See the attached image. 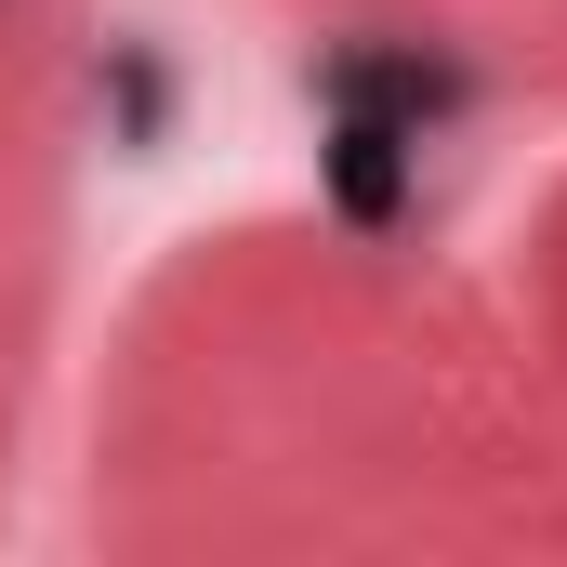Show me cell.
<instances>
[{
	"mask_svg": "<svg viewBox=\"0 0 567 567\" xmlns=\"http://www.w3.org/2000/svg\"><path fill=\"white\" fill-rule=\"evenodd\" d=\"M410 145L396 120H370V106H330V145H317V172H330V212L343 225H396L410 212Z\"/></svg>",
	"mask_w": 567,
	"mask_h": 567,
	"instance_id": "7a4b0ae2",
	"label": "cell"
},
{
	"mask_svg": "<svg viewBox=\"0 0 567 567\" xmlns=\"http://www.w3.org/2000/svg\"><path fill=\"white\" fill-rule=\"evenodd\" d=\"M317 106H370V120H396V133H435V120L462 106V66L396 53V40H357V53L317 66Z\"/></svg>",
	"mask_w": 567,
	"mask_h": 567,
	"instance_id": "6da1fadb",
	"label": "cell"
}]
</instances>
